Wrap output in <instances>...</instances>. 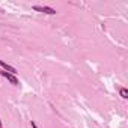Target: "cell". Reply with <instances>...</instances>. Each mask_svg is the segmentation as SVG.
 I'll use <instances>...</instances> for the list:
<instances>
[{
    "mask_svg": "<svg viewBox=\"0 0 128 128\" xmlns=\"http://www.w3.org/2000/svg\"><path fill=\"white\" fill-rule=\"evenodd\" d=\"M30 125H32V128H38V125H36V124H35L33 120H32V124H30Z\"/></svg>",
    "mask_w": 128,
    "mask_h": 128,
    "instance_id": "5b68a950",
    "label": "cell"
},
{
    "mask_svg": "<svg viewBox=\"0 0 128 128\" xmlns=\"http://www.w3.org/2000/svg\"><path fill=\"white\" fill-rule=\"evenodd\" d=\"M0 66L3 68V71H8V72H11V74H17V70L14 68V66H11L9 63H6V62H3V60H0Z\"/></svg>",
    "mask_w": 128,
    "mask_h": 128,
    "instance_id": "3957f363",
    "label": "cell"
},
{
    "mask_svg": "<svg viewBox=\"0 0 128 128\" xmlns=\"http://www.w3.org/2000/svg\"><path fill=\"white\" fill-rule=\"evenodd\" d=\"M0 128H3V125H2V120H0Z\"/></svg>",
    "mask_w": 128,
    "mask_h": 128,
    "instance_id": "8992f818",
    "label": "cell"
},
{
    "mask_svg": "<svg viewBox=\"0 0 128 128\" xmlns=\"http://www.w3.org/2000/svg\"><path fill=\"white\" fill-rule=\"evenodd\" d=\"M33 11L42 12V14H48V15H54V14H56V9L50 8V6H39V5H35V6H33Z\"/></svg>",
    "mask_w": 128,
    "mask_h": 128,
    "instance_id": "7a4b0ae2",
    "label": "cell"
},
{
    "mask_svg": "<svg viewBox=\"0 0 128 128\" xmlns=\"http://www.w3.org/2000/svg\"><path fill=\"white\" fill-rule=\"evenodd\" d=\"M0 76L2 77H5L9 83H12L14 86H18L20 84V80L17 78V76H14V74H11V72H8V71H3V70H0Z\"/></svg>",
    "mask_w": 128,
    "mask_h": 128,
    "instance_id": "6da1fadb",
    "label": "cell"
},
{
    "mask_svg": "<svg viewBox=\"0 0 128 128\" xmlns=\"http://www.w3.org/2000/svg\"><path fill=\"white\" fill-rule=\"evenodd\" d=\"M119 94H120V96L125 100V98H128V89L126 88H119Z\"/></svg>",
    "mask_w": 128,
    "mask_h": 128,
    "instance_id": "277c9868",
    "label": "cell"
}]
</instances>
